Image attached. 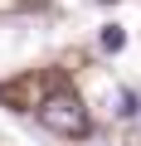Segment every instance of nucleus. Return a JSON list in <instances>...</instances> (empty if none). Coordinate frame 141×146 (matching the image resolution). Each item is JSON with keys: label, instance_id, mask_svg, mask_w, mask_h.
<instances>
[{"label": "nucleus", "instance_id": "1", "mask_svg": "<svg viewBox=\"0 0 141 146\" xmlns=\"http://www.w3.org/2000/svg\"><path fill=\"white\" fill-rule=\"evenodd\" d=\"M39 122L49 131H58V136H83L88 131V107L73 93H54V98L39 102Z\"/></svg>", "mask_w": 141, "mask_h": 146}, {"label": "nucleus", "instance_id": "2", "mask_svg": "<svg viewBox=\"0 0 141 146\" xmlns=\"http://www.w3.org/2000/svg\"><path fill=\"white\" fill-rule=\"evenodd\" d=\"M97 44H102L107 54H122V49H126V29H122V25H107V29L97 34Z\"/></svg>", "mask_w": 141, "mask_h": 146}]
</instances>
